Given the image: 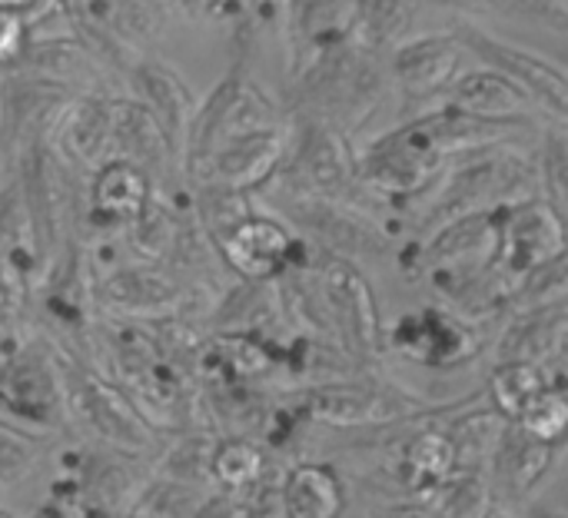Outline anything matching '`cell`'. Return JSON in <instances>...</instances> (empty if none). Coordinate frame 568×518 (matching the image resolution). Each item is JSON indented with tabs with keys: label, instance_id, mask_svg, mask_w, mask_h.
<instances>
[{
	"label": "cell",
	"instance_id": "60d3db41",
	"mask_svg": "<svg viewBox=\"0 0 568 518\" xmlns=\"http://www.w3.org/2000/svg\"><path fill=\"white\" fill-rule=\"evenodd\" d=\"M30 37H33V30L23 13L0 10V70H13L20 63Z\"/></svg>",
	"mask_w": 568,
	"mask_h": 518
},
{
	"label": "cell",
	"instance_id": "e0dca14e",
	"mask_svg": "<svg viewBox=\"0 0 568 518\" xmlns=\"http://www.w3.org/2000/svg\"><path fill=\"white\" fill-rule=\"evenodd\" d=\"M568 250V220L542 193L499 210V256L496 270L516 286L532 270L552 263Z\"/></svg>",
	"mask_w": 568,
	"mask_h": 518
},
{
	"label": "cell",
	"instance_id": "277c9868",
	"mask_svg": "<svg viewBox=\"0 0 568 518\" xmlns=\"http://www.w3.org/2000/svg\"><path fill=\"white\" fill-rule=\"evenodd\" d=\"M286 406L300 416V423H323L333 429H389L446 409V403H426L413 389L376 373H346L303 386Z\"/></svg>",
	"mask_w": 568,
	"mask_h": 518
},
{
	"label": "cell",
	"instance_id": "9a60e30c",
	"mask_svg": "<svg viewBox=\"0 0 568 518\" xmlns=\"http://www.w3.org/2000/svg\"><path fill=\"white\" fill-rule=\"evenodd\" d=\"M67 7L77 33L123 73L143 60V47L163 27L160 0H70Z\"/></svg>",
	"mask_w": 568,
	"mask_h": 518
},
{
	"label": "cell",
	"instance_id": "b9f144b4",
	"mask_svg": "<svg viewBox=\"0 0 568 518\" xmlns=\"http://www.w3.org/2000/svg\"><path fill=\"white\" fill-rule=\"evenodd\" d=\"M193 518H256V506L243 499V492H223L213 489L206 502L193 512Z\"/></svg>",
	"mask_w": 568,
	"mask_h": 518
},
{
	"label": "cell",
	"instance_id": "44dd1931",
	"mask_svg": "<svg viewBox=\"0 0 568 518\" xmlns=\"http://www.w3.org/2000/svg\"><path fill=\"white\" fill-rule=\"evenodd\" d=\"M439 106H449L456 113L489 120V123H546V113L519 83H513L506 73L483 67V63L466 67Z\"/></svg>",
	"mask_w": 568,
	"mask_h": 518
},
{
	"label": "cell",
	"instance_id": "7bdbcfd3",
	"mask_svg": "<svg viewBox=\"0 0 568 518\" xmlns=\"http://www.w3.org/2000/svg\"><path fill=\"white\" fill-rule=\"evenodd\" d=\"M379 518H439L426 502H419V499H406V502H393V506H386Z\"/></svg>",
	"mask_w": 568,
	"mask_h": 518
},
{
	"label": "cell",
	"instance_id": "1f68e13d",
	"mask_svg": "<svg viewBox=\"0 0 568 518\" xmlns=\"http://www.w3.org/2000/svg\"><path fill=\"white\" fill-rule=\"evenodd\" d=\"M423 10V0H359L356 40L379 53H389L396 43L413 37V27Z\"/></svg>",
	"mask_w": 568,
	"mask_h": 518
},
{
	"label": "cell",
	"instance_id": "4316f807",
	"mask_svg": "<svg viewBox=\"0 0 568 518\" xmlns=\"http://www.w3.org/2000/svg\"><path fill=\"white\" fill-rule=\"evenodd\" d=\"M552 466H556V449L532 439L516 423H509V429L499 443V453L489 466L493 496L499 502L523 506L539 492V486L546 483Z\"/></svg>",
	"mask_w": 568,
	"mask_h": 518
},
{
	"label": "cell",
	"instance_id": "ffe728a7",
	"mask_svg": "<svg viewBox=\"0 0 568 518\" xmlns=\"http://www.w3.org/2000/svg\"><path fill=\"white\" fill-rule=\"evenodd\" d=\"M473 399L446 403V409H439L436 416L403 426L406 433L396 453V479L409 492V499H423L426 492H433L439 483H446L456 473V446L449 439L446 423Z\"/></svg>",
	"mask_w": 568,
	"mask_h": 518
},
{
	"label": "cell",
	"instance_id": "5b68a950",
	"mask_svg": "<svg viewBox=\"0 0 568 518\" xmlns=\"http://www.w3.org/2000/svg\"><path fill=\"white\" fill-rule=\"evenodd\" d=\"M310 273L323 303L329 339L359 373H376L386 356V323L359 263L313 250Z\"/></svg>",
	"mask_w": 568,
	"mask_h": 518
},
{
	"label": "cell",
	"instance_id": "ee69618b",
	"mask_svg": "<svg viewBox=\"0 0 568 518\" xmlns=\"http://www.w3.org/2000/svg\"><path fill=\"white\" fill-rule=\"evenodd\" d=\"M47 0H0V10H13V13H23L27 23H33L40 13H43Z\"/></svg>",
	"mask_w": 568,
	"mask_h": 518
},
{
	"label": "cell",
	"instance_id": "83f0119b",
	"mask_svg": "<svg viewBox=\"0 0 568 518\" xmlns=\"http://www.w3.org/2000/svg\"><path fill=\"white\" fill-rule=\"evenodd\" d=\"M53 146L70 166L100 170L113 160V123H110V97H77L67 116L53 133Z\"/></svg>",
	"mask_w": 568,
	"mask_h": 518
},
{
	"label": "cell",
	"instance_id": "2e32d148",
	"mask_svg": "<svg viewBox=\"0 0 568 518\" xmlns=\"http://www.w3.org/2000/svg\"><path fill=\"white\" fill-rule=\"evenodd\" d=\"M213 246L223 266L246 283H276L310 253V243L283 216L256 210L216 236Z\"/></svg>",
	"mask_w": 568,
	"mask_h": 518
},
{
	"label": "cell",
	"instance_id": "74e56055",
	"mask_svg": "<svg viewBox=\"0 0 568 518\" xmlns=\"http://www.w3.org/2000/svg\"><path fill=\"white\" fill-rule=\"evenodd\" d=\"M516 426L523 433H529L532 439L559 449L568 446V389L562 386H546L516 419Z\"/></svg>",
	"mask_w": 568,
	"mask_h": 518
},
{
	"label": "cell",
	"instance_id": "836d02e7",
	"mask_svg": "<svg viewBox=\"0 0 568 518\" xmlns=\"http://www.w3.org/2000/svg\"><path fill=\"white\" fill-rule=\"evenodd\" d=\"M493 479L479 469H456L446 483L426 492V502L439 518H486L493 506Z\"/></svg>",
	"mask_w": 568,
	"mask_h": 518
},
{
	"label": "cell",
	"instance_id": "8fae6325",
	"mask_svg": "<svg viewBox=\"0 0 568 518\" xmlns=\"http://www.w3.org/2000/svg\"><path fill=\"white\" fill-rule=\"evenodd\" d=\"M469 50L456 30L413 33L386 53L393 93L403 100L406 116L433 110L453 90V83L469 67Z\"/></svg>",
	"mask_w": 568,
	"mask_h": 518
},
{
	"label": "cell",
	"instance_id": "cb8c5ba5",
	"mask_svg": "<svg viewBox=\"0 0 568 518\" xmlns=\"http://www.w3.org/2000/svg\"><path fill=\"white\" fill-rule=\"evenodd\" d=\"M359 0H286L290 67L356 40Z\"/></svg>",
	"mask_w": 568,
	"mask_h": 518
},
{
	"label": "cell",
	"instance_id": "603a6c76",
	"mask_svg": "<svg viewBox=\"0 0 568 518\" xmlns=\"http://www.w3.org/2000/svg\"><path fill=\"white\" fill-rule=\"evenodd\" d=\"M153 203V176L130 160H110L93 170L87 216L100 230H130Z\"/></svg>",
	"mask_w": 568,
	"mask_h": 518
},
{
	"label": "cell",
	"instance_id": "ba28073f",
	"mask_svg": "<svg viewBox=\"0 0 568 518\" xmlns=\"http://www.w3.org/2000/svg\"><path fill=\"white\" fill-rule=\"evenodd\" d=\"M0 413L30 429H60L70 416L63 349L50 339L13 343L0 359Z\"/></svg>",
	"mask_w": 568,
	"mask_h": 518
},
{
	"label": "cell",
	"instance_id": "3957f363",
	"mask_svg": "<svg viewBox=\"0 0 568 518\" xmlns=\"http://www.w3.org/2000/svg\"><path fill=\"white\" fill-rule=\"evenodd\" d=\"M446 163L423 116H403L396 126L356 146L359 190L369 203L393 213H413L433 193Z\"/></svg>",
	"mask_w": 568,
	"mask_h": 518
},
{
	"label": "cell",
	"instance_id": "681fc988",
	"mask_svg": "<svg viewBox=\"0 0 568 518\" xmlns=\"http://www.w3.org/2000/svg\"><path fill=\"white\" fill-rule=\"evenodd\" d=\"M283 3H286V0H283Z\"/></svg>",
	"mask_w": 568,
	"mask_h": 518
},
{
	"label": "cell",
	"instance_id": "f546056e",
	"mask_svg": "<svg viewBox=\"0 0 568 518\" xmlns=\"http://www.w3.org/2000/svg\"><path fill=\"white\" fill-rule=\"evenodd\" d=\"M276 506L280 518H339L346 509V489L326 463H296L280 479Z\"/></svg>",
	"mask_w": 568,
	"mask_h": 518
},
{
	"label": "cell",
	"instance_id": "6da1fadb",
	"mask_svg": "<svg viewBox=\"0 0 568 518\" xmlns=\"http://www.w3.org/2000/svg\"><path fill=\"white\" fill-rule=\"evenodd\" d=\"M389 93L386 53L349 40L290 67L283 110L290 120L326 123L353 140L383 110Z\"/></svg>",
	"mask_w": 568,
	"mask_h": 518
},
{
	"label": "cell",
	"instance_id": "d6a6232c",
	"mask_svg": "<svg viewBox=\"0 0 568 518\" xmlns=\"http://www.w3.org/2000/svg\"><path fill=\"white\" fill-rule=\"evenodd\" d=\"M266 449L253 443L250 436H223L213 446V489L223 492H246L266 479Z\"/></svg>",
	"mask_w": 568,
	"mask_h": 518
},
{
	"label": "cell",
	"instance_id": "ab89813d",
	"mask_svg": "<svg viewBox=\"0 0 568 518\" xmlns=\"http://www.w3.org/2000/svg\"><path fill=\"white\" fill-rule=\"evenodd\" d=\"M40 459H43V443L33 433L0 416V489L20 486L27 476L37 473Z\"/></svg>",
	"mask_w": 568,
	"mask_h": 518
},
{
	"label": "cell",
	"instance_id": "7a4b0ae2",
	"mask_svg": "<svg viewBox=\"0 0 568 518\" xmlns=\"http://www.w3.org/2000/svg\"><path fill=\"white\" fill-rule=\"evenodd\" d=\"M529 196H542L539 150L532 153L523 143H499L453 156L433 193L413 210L409 240H423L459 216L496 213Z\"/></svg>",
	"mask_w": 568,
	"mask_h": 518
},
{
	"label": "cell",
	"instance_id": "52a82bcc",
	"mask_svg": "<svg viewBox=\"0 0 568 518\" xmlns=\"http://www.w3.org/2000/svg\"><path fill=\"white\" fill-rule=\"evenodd\" d=\"M290 123H293L290 153L270 186L290 196H320V200L373 206L359 190L353 140L326 123H313V120H290Z\"/></svg>",
	"mask_w": 568,
	"mask_h": 518
},
{
	"label": "cell",
	"instance_id": "7dc6e473",
	"mask_svg": "<svg viewBox=\"0 0 568 518\" xmlns=\"http://www.w3.org/2000/svg\"><path fill=\"white\" fill-rule=\"evenodd\" d=\"M240 7H266V3H276V0H236ZM283 3V0H280Z\"/></svg>",
	"mask_w": 568,
	"mask_h": 518
},
{
	"label": "cell",
	"instance_id": "f35d334b",
	"mask_svg": "<svg viewBox=\"0 0 568 518\" xmlns=\"http://www.w3.org/2000/svg\"><path fill=\"white\" fill-rule=\"evenodd\" d=\"M539 166H542V193L568 220V123L562 120H549L542 126Z\"/></svg>",
	"mask_w": 568,
	"mask_h": 518
},
{
	"label": "cell",
	"instance_id": "d4e9b609",
	"mask_svg": "<svg viewBox=\"0 0 568 518\" xmlns=\"http://www.w3.org/2000/svg\"><path fill=\"white\" fill-rule=\"evenodd\" d=\"M110 123H113V160H130L150 176H166L180 166V156L156 123V116L136 97H110Z\"/></svg>",
	"mask_w": 568,
	"mask_h": 518
},
{
	"label": "cell",
	"instance_id": "bcb514c9",
	"mask_svg": "<svg viewBox=\"0 0 568 518\" xmlns=\"http://www.w3.org/2000/svg\"><path fill=\"white\" fill-rule=\"evenodd\" d=\"M536 518H568V512H562V509H542V512H536Z\"/></svg>",
	"mask_w": 568,
	"mask_h": 518
},
{
	"label": "cell",
	"instance_id": "7402d4cb",
	"mask_svg": "<svg viewBox=\"0 0 568 518\" xmlns=\"http://www.w3.org/2000/svg\"><path fill=\"white\" fill-rule=\"evenodd\" d=\"M133 97L156 116V123L163 126V133L170 136L180 166L186 160V146H190V133H193V120H196V100L190 93V83L166 63L160 60H140L130 73H126Z\"/></svg>",
	"mask_w": 568,
	"mask_h": 518
},
{
	"label": "cell",
	"instance_id": "c3c4849f",
	"mask_svg": "<svg viewBox=\"0 0 568 518\" xmlns=\"http://www.w3.org/2000/svg\"><path fill=\"white\" fill-rule=\"evenodd\" d=\"M562 3H566V10H568V0H562Z\"/></svg>",
	"mask_w": 568,
	"mask_h": 518
},
{
	"label": "cell",
	"instance_id": "f6af8a7d",
	"mask_svg": "<svg viewBox=\"0 0 568 518\" xmlns=\"http://www.w3.org/2000/svg\"><path fill=\"white\" fill-rule=\"evenodd\" d=\"M163 7H176V10H196L200 0H160Z\"/></svg>",
	"mask_w": 568,
	"mask_h": 518
},
{
	"label": "cell",
	"instance_id": "8d00e7d4",
	"mask_svg": "<svg viewBox=\"0 0 568 518\" xmlns=\"http://www.w3.org/2000/svg\"><path fill=\"white\" fill-rule=\"evenodd\" d=\"M213 446H216V436L213 433H186L166 446L156 459V473L160 476H170V479H180V483H193V486H206L213 489V476H210V463H213Z\"/></svg>",
	"mask_w": 568,
	"mask_h": 518
},
{
	"label": "cell",
	"instance_id": "484cf974",
	"mask_svg": "<svg viewBox=\"0 0 568 518\" xmlns=\"http://www.w3.org/2000/svg\"><path fill=\"white\" fill-rule=\"evenodd\" d=\"M210 326H213V333H246V336H263V339H276V343H286L293 336L286 306L280 296V283L240 280L213 306Z\"/></svg>",
	"mask_w": 568,
	"mask_h": 518
},
{
	"label": "cell",
	"instance_id": "d6986e66",
	"mask_svg": "<svg viewBox=\"0 0 568 518\" xmlns=\"http://www.w3.org/2000/svg\"><path fill=\"white\" fill-rule=\"evenodd\" d=\"M106 70L113 67L80 33H57V37H30L27 53L7 73L60 87L73 97H93L103 93Z\"/></svg>",
	"mask_w": 568,
	"mask_h": 518
},
{
	"label": "cell",
	"instance_id": "d590c367",
	"mask_svg": "<svg viewBox=\"0 0 568 518\" xmlns=\"http://www.w3.org/2000/svg\"><path fill=\"white\" fill-rule=\"evenodd\" d=\"M213 489L180 483L170 476L153 473L136 502L130 506V518H193V512L206 502Z\"/></svg>",
	"mask_w": 568,
	"mask_h": 518
},
{
	"label": "cell",
	"instance_id": "ac0fdd59",
	"mask_svg": "<svg viewBox=\"0 0 568 518\" xmlns=\"http://www.w3.org/2000/svg\"><path fill=\"white\" fill-rule=\"evenodd\" d=\"M456 33L476 63L506 73L513 83H519L539 103V110L549 120L568 123V73L556 60H549L523 43L503 40L476 23H463V27H456Z\"/></svg>",
	"mask_w": 568,
	"mask_h": 518
},
{
	"label": "cell",
	"instance_id": "9c48e42d",
	"mask_svg": "<svg viewBox=\"0 0 568 518\" xmlns=\"http://www.w3.org/2000/svg\"><path fill=\"white\" fill-rule=\"evenodd\" d=\"M273 203L283 213V220L320 253L359 263L383 260L393 250L396 236L373 206L290 193H276Z\"/></svg>",
	"mask_w": 568,
	"mask_h": 518
},
{
	"label": "cell",
	"instance_id": "30bf717a",
	"mask_svg": "<svg viewBox=\"0 0 568 518\" xmlns=\"http://www.w3.org/2000/svg\"><path fill=\"white\" fill-rule=\"evenodd\" d=\"M483 333L476 323L443 303H426L396 316L386 326V353L423 366L429 373H453L469 366L483 353Z\"/></svg>",
	"mask_w": 568,
	"mask_h": 518
},
{
	"label": "cell",
	"instance_id": "4fadbf2b",
	"mask_svg": "<svg viewBox=\"0 0 568 518\" xmlns=\"http://www.w3.org/2000/svg\"><path fill=\"white\" fill-rule=\"evenodd\" d=\"M283 120H290L286 110L243 67H233L220 80V87L210 93V100L196 110L183 166L190 160L213 153L216 146H223L226 140H233L240 133H250V130H260L270 123H283Z\"/></svg>",
	"mask_w": 568,
	"mask_h": 518
},
{
	"label": "cell",
	"instance_id": "4dcf8cb0",
	"mask_svg": "<svg viewBox=\"0 0 568 518\" xmlns=\"http://www.w3.org/2000/svg\"><path fill=\"white\" fill-rule=\"evenodd\" d=\"M190 230H193V220H186L173 206L153 200L146 206V213L126 230V240H130V250L136 253V260L170 266Z\"/></svg>",
	"mask_w": 568,
	"mask_h": 518
},
{
	"label": "cell",
	"instance_id": "f1b7e54d",
	"mask_svg": "<svg viewBox=\"0 0 568 518\" xmlns=\"http://www.w3.org/2000/svg\"><path fill=\"white\" fill-rule=\"evenodd\" d=\"M140 459L143 456H130V453H120V449L90 456L87 466L77 476V486H73L77 496L87 506H93V509H100L106 516L130 512V506L136 502V496L150 483Z\"/></svg>",
	"mask_w": 568,
	"mask_h": 518
},
{
	"label": "cell",
	"instance_id": "7c38bea8",
	"mask_svg": "<svg viewBox=\"0 0 568 518\" xmlns=\"http://www.w3.org/2000/svg\"><path fill=\"white\" fill-rule=\"evenodd\" d=\"M290 136H293L290 120L240 133V136L226 140L223 146H216L213 153L190 160L183 166V173L190 176V183L196 190L213 186V190H230V193L250 196L276 180V173L283 170L286 153H290Z\"/></svg>",
	"mask_w": 568,
	"mask_h": 518
},
{
	"label": "cell",
	"instance_id": "e575fe53",
	"mask_svg": "<svg viewBox=\"0 0 568 518\" xmlns=\"http://www.w3.org/2000/svg\"><path fill=\"white\" fill-rule=\"evenodd\" d=\"M549 386L546 373L532 363H519V359H509V363H493V373L486 379V403L506 416L509 423L519 419V413Z\"/></svg>",
	"mask_w": 568,
	"mask_h": 518
},
{
	"label": "cell",
	"instance_id": "8992f818",
	"mask_svg": "<svg viewBox=\"0 0 568 518\" xmlns=\"http://www.w3.org/2000/svg\"><path fill=\"white\" fill-rule=\"evenodd\" d=\"M63 379L70 416L80 419L110 449L130 456H160L163 433L133 406V399L87 356L63 349Z\"/></svg>",
	"mask_w": 568,
	"mask_h": 518
},
{
	"label": "cell",
	"instance_id": "5bb4252c",
	"mask_svg": "<svg viewBox=\"0 0 568 518\" xmlns=\"http://www.w3.org/2000/svg\"><path fill=\"white\" fill-rule=\"evenodd\" d=\"M193 286L160 263H123L97 276V309L110 319L126 323H156L170 316H183Z\"/></svg>",
	"mask_w": 568,
	"mask_h": 518
}]
</instances>
